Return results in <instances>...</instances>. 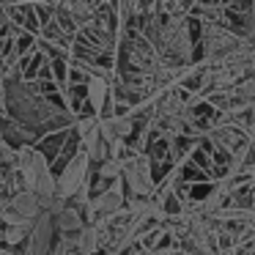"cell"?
<instances>
[{
	"mask_svg": "<svg viewBox=\"0 0 255 255\" xmlns=\"http://www.w3.org/2000/svg\"><path fill=\"white\" fill-rule=\"evenodd\" d=\"M8 113L25 127H44L58 121V110H52L50 102H44L30 85H11L6 94Z\"/></svg>",
	"mask_w": 255,
	"mask_h": 255,
	"instance_id": "7a4b0ae2",
	"label": "cell"
},
{
	"mask_svg": "<svg viewBox=\"0 0 255 255\" xmlns=\"http://www.w3.org/2000/svg\"><path fill=\"white\" fill-rule=\"evenodd\" d=\"M88 167H91V156L85 148H77V154L66 162L61 176H55L58 181V198L61 200H72L80 192H85V181H88Z\"/></svg>",
	"mask_w": 255,
	"mask_h": 255,
	"instance_id": "3957f363",
	"label": "cell"
},
{
	"mask_svg": "<svg viewBox=\"0 0 255 255\" xmlns=\"http://www.w3.org/2000/svg\"><path fill=\"white\" fill-rule=\"evenodd\" d=\"M14 165H17L19 176H22L25 189H33V192L44 200L47 209H50V206L58 200V181L50 173V162H47L44 151L36 148L33 143L19 145L17 148V162H14Z\"/></svg>",
	"mask_w": 255,
	"mask_h": 255,
	"instance_id": "6da1fadb",
	"label": "cell"
},
{
	"mask_svg": "<svg viewBox=\"0 0 255 255\" xmlns=\"http://www.w3.org/2000/svg\"><path fill=\"white\" fill-rule=\"evenodd\" d=\"M244 44L242 36H236L233 30H228L222 22H206L203 28V50H206V58L211 61H220V58H228L231 52H236L239 47Z\"/></svg>",
	"mask_w": 255,
	"mask_h": 255,
	"instance_id": "5b68a950",
	"label": "cell"
},
{
	"mask_svg": "<svg viewBox=\"0 0 255 255\" xmlns=\"http://www.w3.org/2000/svg\"><path fill=\"white\" fill-rule=\"evenodd\" d=\"M99 121H102V137H105L110 145L124 143V140L132 134V129H134V121H132L129 116H124V113H116V116L99 118Z\"/></svg>",
	"mask_w": 255,
	"mask_h": 255,
	"instance_id": "9c48e42d",
	"label": "cell"
},
{
	"mask_svg": "<svg viewBox=\"0 0 255 255\" xmlns=\"http://www.w3.org/2000/svg\"><path fill=\"white\" fill-rule=\"evenodd\" d=\"M121 176H127V184L134 195L140 198H148L154 192V176H151V159L145 154H137L132 159L124 162Z\"/></svg>",
	"mask_w": 255,
	"mask_h": 255,
	"instance_id": "8992f818",
	"label": "cell"
},
{
	"mask_svg": "<svg viewBox=\"0 0 255 255\" xmlns=\"http://www.w3.org/2000/svg\"><path fill=\"white\" fill-rule=\"evenodd\" d=\"M47 206L33 189H19L8 198V211H6V222L8 225H33L36 217L44 214Z\"/></svg>",
	"mask_w": 255,
	"mask_h": 255,
	"instance_id": "277c9868",
	"label": "cell"
},
{
	"mask_svg": "<svg viewBox=\"0 0 255 255\" xmlns=\"http://www.w3.org/2000/svg\"><path fill=\"white\" fill-rule=\"evenodd\" d=\"M63 11H69V17L77 25H88L91 17H94V8H91L88 0H63Z\"/></svg>",
	"mask_w": 255,
	"mask_h": 255,
	"instance_id": "8fae6325",
	"label": "cell"
},
{
	"mask_svg": "<svg viewBox=\"0 0 255 255\" xmlns=\"http://www.w3.org/2000/svg\"><path fill=\"white\" fill-rule=\"evenodd\" d=\"M6 211H8V198H3V195H0V222L6 220Z\"/></svg>",
	"mask_w": 255,
	"mask_h": 255,
	"instance_id": "5bb4252c",
	"label": "cell"
},
{
	"mask_svg": "<svg viewBox=\"0 0 255 255\" xmlns=\"http://www.w3.org/2000/svg\"><path fill=\"white\" fill-rule=\"evenodd\" d=\"M88 99H91V105H94V110L102 113V107H105V102H107V80L102 77V74H96V77L88 80Z\"/></svg>",
	"mask_w": 255,
	"mask_h": 255,
	"instance_id": "7c38bea8",
	"label": "cell"
},
{
	"mask_svg": "<svg viewBox=\"0 0 255 255\" xmlns=\"http://www.w3.org/2000/svg\"><path fill=\"white\" fill-rule=\"evenodd\" d=\"M55 228H58V233L61 236H74V233H80L85 228V220H83V214H80V209H74V206H58V211L55 214Z\"/></svg>",
	"mask_w": 255,
	"mask_h": 255,
	"instance_id": "30bf717a",
	"label": "cell"
},
{
	"mask_svg": "<svg viewBox=\"0 0 255 255\" xmlns=\"http://www.w3.org/2000/svg\"><path fill=\"white\" fill-rule=\"evenodd\" d=\"M55 217L47 209L44 214L36 217L33 228L28 233V250L25 255H52V236H55Z\"/></svg>",
	"mask_w": 255,
	"mask_h": 255,
	"instance_id": "52a82bcc",
	"label": "cell"
},
{
	"mask_svg": "<svg viewBox=\"0 0 255 255\" xmlns=\"http://www.w3.org/2000/svg\"><path fill=\"white\" fill-rule=\"evenodd\" d=\"M105 255H121V250H107Z\"/></svg>",
	"mask_w": 255,
	"mask_h": 255,
	"instance_id": "2e32d148",
	"label": "cell"
},
{
	"mask_svg": "<svg viewBox=\"0 0 255 255\" xmlns=\"http://www.w3.org/2000/svg\"><path fill=\"white\" fill-rule=\"evenodd\" d=\"M0 255H14L11 250H6V247H0Z\"/></svg>",
	"mask_w": 255,
	"mask_h": 255,
	"instance_id": "9a60e30c",
	"label": "cell"
},
{
	"mask_svg": "<svg viewBox=\"0 0 255 255\" xmlns=\"http://www.w3.org/2000/svg\"><path fill=\"white\" fill-rule=\"evenodd\" d=\"M124 209V189L118 184H113L110 189L99 192L96 198H91L88 203V217L91 220H107V217L118 214Z\"/></svg>",
	"mask_w": 255,
	"mask_h": 255,
	"instance_id": "ba28073f",
	"label": "cell"
},
{
	"mask_svg": "<svg viewBox=\"0 0 255 255\" xmlns=\"http://www.w3.org/2000/svg\"><path fill=\"white\" fill-rule=\"evenodd\" d=\"M233 96L242 107H255V77H244L233 85Z\"/></svg>",
	"mask_w": 255,
	"mask_h": 255,
	"instance_id": "4fadbf2b",
	"label": "cell"
}]
</instances>
